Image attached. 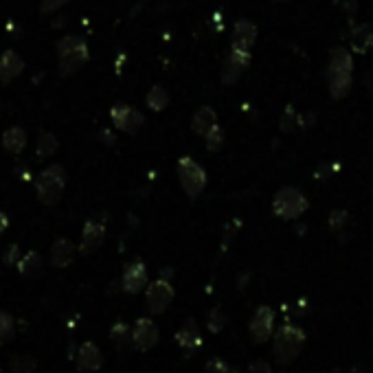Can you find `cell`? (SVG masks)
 <instances>
[{"label":"cell","mask_w":373,"mask_h":373,"mask_svg":"<svg viewBox=\"0 0 373 373\" xmlns=\"http://www.w3.org/2000/svg\"><path fill=\"white\" fill-rule=\"evenodd\" d=\"M3 147L9 151V154H20V151L26 147V132L18 126L9 128L5 134H3Z\"/></svg>","instance_id":"obj_22"},{"label":"cell","mask_w":373,"mask_h":373,"mask_svg":"<svg viewBox=\"0 0 373 373\" xmlns=\"http://www.w3.org/2000/svg\"><path fill=\"white\" fill-rule=\"evenodd\" d=\"M178 178H181V185L191 200H196L206 187V172L202 169V165L189 156L178 158Z\"/></svg>","instance_id":"obj_6"},{"label":"cell","mask_w":373,"mask_h":373,"mask_svg":"<svg viewBox=\"0 0 373 373\" xmlns=\"http://www.w3.org/2000/svg\"><path fill=\"white\" fill-rule=\"evenodd\" d=\"M327 88L334 99H345L354 84V58L345 47H334L329 51L327 62Z\"/></svg>","instance_id":"obj_1"},{"label":"cell","mask_w":373,"mask_h":373,"mask_svg":"<svg viewBox=\"0 0 373 373\" xmlns=\"http://www.w3.org/2000/svg\"><path fill=\"white\" fill-rule=\"evenodd\" d=\"M215 123H217L215 110L209 108V106H202V108L196 110V115L191 117V130L196 132V134H200V136H204L206 132H209L215 126Z\"/></svg>","instance_id":"obj_20"},{"label":"cell","mask_w":373,"mask_h":373,"mask_svg":"<svg viewBox=\"0 0 373 373\" xmlns=\"http://www.w3.org/2000/svg\"><path fill=\"white\" fill-rule=\"evenodd\" d=\"M18 259H20V248H18L16 244H11V246L7 248V253H5V264H7V266H16Z\"/></svg>","instance_id":"obj_33"},{"label":"cell","mask_w":373,"mask_h":373,"mask_svg":"<svg viewBox=\"0 0 373 373\" xmlns=\"http://www.w3.org/2000/svg\"><path fill=\"white\" fill-rule=\"evenodd\" d=\"M251 64V51H242V49H233L229 51L226 60L222 64V81L226 86L238 84L240 77L244 75V71Z\"/></svg>","instance_id":"obj_11"},{"label":"cell","mask_w":373,"mask_h":373,"mask_svg":"<svg viewBox=\"0 0 373 373\" xmlns=\"http://www.w3.org/2000/svg\"><path fill=\"white\" fill-rule=\"evenodd\" d=\"M130 340H132V347L136 351H149L154 349L158 340H160V331L156 327V323L143 316V319H136L132 331H130Z\"/></svg>","instance_id":"obj_10"},{"label":"cell","mask_w":373,"mask_h":373,"mask_svg":"<svg viewBox=\"0 0 373 373\" xmlns=\"http://www.w3.org/2000/svg\"><path fill=\"white\" fill-rule=\"evenodd\" d=\"M306 331L297 325H283L274 331V345H272V356L277 358L279 365H290L295 358L306 347Z\"/></svg>","instance_id":"obj_3"},{"label":"cell","mask_w":373,"mask_h":373,"mask_svg":"<svg viewBox=\"0 0 373 373\" xmlns=\"http://www.w3.org/2000/svg\"><path fill=\"white\" fill-rule=\"evenodd\" d=\"M226 323H229V316L224 314V310L222 308H213L211 312H209V319H206V329L211 331V334H219L224 327H226Z\"/></svg>","instance_id":"obj_27"},{"label":"cell","mask_w":373,"mask_h":373,"mask_svg":"<svg viewBox=\"0 0 373 373\" xmlns=\"http://www.w3.org/2000/svg\"><path fill=\"white\" fill-rule=\"evenodd\" d=\"M68 3V0H42V5H40V11L42 13H51L55 9H60Z\"/></svg>","instance_id":"obj_34"},{"label":"cell","mask_w":373,"mask_h":373,"mask_svg":"<svg viewBox=\"0 0 373 373\" xmlns=\"http://www.w3.org/2000/svg\"><path fill=\"white\" fill-rule=\"evenodd\" d=\"M145 285H147V268H145V264H143V261H132V264L123 270V277H121L123 292L139 295V292H143Z\"/></svg>","instance_id":"obj_13"},{"label":"cell","mask_w":373,"mask_h":373,"mask_svg":"<svg viewBox=\"0 0 373 373\" xmlns=\"http://www.w3.org/2000/svg\"><path fill=\"white\" fill-rule=\"evenodd\" d=\"M308 209H310V202L303 196V191H299L297 187H283L274 193V198H272V213L279 219H283V222L299 219Z\"/></svg>","instance_id":"obj_4"},{"label":"cell","mask_w":373,"mask_h":373,"mask_svg":"<svg viewBox=\"0 0 373 373\" xmlns=\"http://www.w3.org/2000/svg\"><path fill=\"white\" fill-rule=\"evenodd\" d=\"M204 141H206V149L209 151H219L224 147V130L215 123V126L204 134Z\"/></svg>","instance_id":"obj_29"},{"label":"cell","mask_w":373,"mask_h":373,"mask_svg":"<svg viewBox=\"0 0 373 373\" xmlns=\"http://www.w3.org/2000/svg\"><path fill=\"white\" fill-rule=\"evenodd\" d=\"M248 334L255 345H266L274 334V310L268 306H259L248 323Z\"/></svg>","instance_id":"obj_8"},{"label":"cell","mask_w":373,"mask_h":373,"mask_svg":"<svg viewBox=\"0 0 373 373\" xmlns=\"http://www.w3.org/2000/svg\"><path fill=\"white\" fill-rule=\"evenodd\" d=\"M16 268L26 279L40 277V274H42V257H40V253H35V251H29L24 257L18 259Z\"/></svg>","instance_id":"obj_21"},{"label":"cell","mask_w":373,"mask_h":373,"mask_svg":"<svg viewBox=\"0 0 373 373\" xmlns=\"http://www.w3.org/2000/svg\"><path fill=\"white\" fill-rule=\"evenodd\" d=\"M7 226H9V217H7V213L0 211V238H3V233L7 231Z\"/></svg>","instance_id":"obj_37"},{"label":"cell","mask_w":373,"mask_h":373,"mask_svg":"<svg viewBox=\"0 0 373 373\" xmlns=\"http://www.w3.org/2000/svg\"><path fill=\"white\" fill-rule=\"evenodd\" d=\"M169 277H172V268H165V270L160 272V279H167V281H169Z\"/></svg>","instance_id":"obj_39"},{"label":"cell","mask_w":373,"mask_h":373,"mask_svg":"<svg viewBox=\"0 0 373 373\" xmlns=\"http://www.w3.org/2000/svg\"><path fill=\"white\" fill-rule=\"evenodd\" d=\"M145 103L149 110H154V113H160L169 106V94L163 86H151V90L145 94Z\"/></svg>","instance_id":"obj_23"},{"label":"cell","mask_w":373,"mask_h":373,"mask_svg":"<svg viewBox=\"0 0 373 373\" xmlns=\"http://www.w3.org/2000/svg\"><path fill=\"white\" fill-rule=\"evenodd\" d=\"M90 58L88 44L84 42V38L79 35H66L58 42V62H60V73L64 77L79 73L81 68L86 66Z\"/></svg>","instance_id":"obj_2"},{"label":"cell","mask_w":373,"mask_h":373,"mask_svg":"<svg viewBox=\"0 0 373 373\" xmlns=\"http://www.w3.org/2000/svg\"><path fill=\"white\" fill-rule=\"evenodd\" d=\"M297 113H295V108L292 106H288L285 108V113H283V117H281V130L283 132H292L295 128H297Z\"/></svg>","instance_id":"obj_31"},{"label":"cell","mask_w":373,"mask_h":373,"mask_svg":"<svg viewBox=\"0 0 373 373\" xmlns=\"http://www.w3.org/2000/svg\"><path fill=\"white\" fill-rule=\"evenodd\" d=\"M73 259H75V244L66 238L55 240V244L51 246V264L62 270L71 266Z\"/></svg>","instance_id":"obj_18"},{"label":"cell","mask_w":373,"mask_h":373,"mask_svg":"<svg viewBox=\"0 0 373 373\" xmlns=\"http://www.w3.org/2000/svg\"><path fill=\"white\" fill-rule=\"evenodd\" d=\"M272 3H290V0H272Z\"/></svg>","instance_id":"obj_41"},{"label":"cell","mask_w":373,"mask_h":373,"mask_svg":"<svg viewBox=\"0 0 373 373\" xmlns=\"http://www.w3.org/2000/svg\"><path fill=\"white\" fill-rule=\"evenodd\" d=\"M176 342H178V347H181L187 356H193L196 351L202 349V329L200 325L196 323V319H187L183 323V327L176 331Z\"/></svg>","instance_id":"obj_12"},{"label":"cell","mask_w":373,"mask_h":373,"mask_svg":"<svg viewBox=\"0 0 373 373\" xmlns=\"http://www.w3.org/2000/svg\"><path fill=\"white\" fill-rule=\"evenodd\" d=\"M110 119H113V126L119 132H126V134H136L145 126V117L141 115V110L134 106H126V103H117L110 110Z\"/></svg>","instance_id":"obj_9"},{"label":"cell","mask_w":373,"mask_h":373,"mask_svg":"<svg viewBox=\"0 0 373 373\" xmlns=\"http://www.w3.org/2000/svg\"><path fill=\"white\" fill-rule=\"evenodd\" d=\"M106 240V226L99 219H88L81 231V242H79V253L81 255H90L99 248Z\"/></svg>","instance_id":"obj_14"},{"label":"cell","mask_w":373,"mask_h":373,"mask_svg":"<svg viewBox=\"0 0 373 373\" xmlns=\"http://www.w3.org/2000/svg\"><path fill=\"white\" fill-rule=\"evenodd\" d=\"M246 373H272V367L266 360H255L246 369Z\"/></svg>","instance_id":"obj_35"},{"label":"cell","mask_w":373,"mask_h":373,"mask_svg":"<svg viewBox=\"0 0 373 373\" xmlns=\"http://www.w3.org/2000/svg\"><path fill=\"white\" fill-rule=\"evenodd\" d=\"M246 281H251V272H244V277L240 279V283H238V288H240V290H244V285H246Z\"/></svg>","instance_id":"obj_38"},{"label":"cell","mask_w":373,"mask_h":373,"mask_svg":"<svg viewBox=\"0 0 373 373\" xmlns=\"http://www.w3.org/2000/svg\"><path fill=\"white\" fill-rule=\"evenodd\" d=\"M75 363L79 371H99L103 367V354L99 349V345L92 340L81 342L75 356Z\"/></svg>","instance_id":"obj_15"},{"label":"cell","mask_w":373,"mask_h":373,"mask_svg":"<svg viewBox=\"0 0 373 373\" xmlns=\"http://www.w3.org/2000/svg\"><path fill=\"white\" fill-rule=\"evenodd\" d=\"M349 42L356 53H367L373 49V24H354L349 31Z\"/></svg>","instance_id":"obj_19"},{"label":"cell","mask_w":373,"mask_h":373,"mask_svg":"<svg viewBox=\"0 0 373 373\" xmlns=\"http://www.w3.org/2000/svg\"><path fill=\"white\" fill-rule=\"evenodd\" d=\"M176 297V290L167 279H156L145 285V303H147V310L151 314H163L167 312V308L174 303Z\"/></svg>","instance_id":"obj_7"},{"label":"cell","mask_w":373,"mask_h":373,"mask_svg":"<svg viewBox=\"0 0 373 373\" xmlns=\"http://www.w3.org/2000/svg\"><path fill=\"white\" fill-rule=\"evenodd\" d=\"M231 367L222 360V358H211L209 363L204 365V373H229Z\"/></svg>","instance_id":"obj_32"},{"label":"cell","mask_w":373,"mask_h":373,"mask_svg":"<svg viewBox=\"0 0 373 373\" xmlns=\"http://www.w3.org/2000/svg\"><path fill=\"white\" fill-rule=\"evenodd\" d=\"M66 187V172L62 165H49V167L38 176L35 191L38 200L42 204H58Z\"/></svg>","instance_id":"obj_5"},{"label":"cell","mask_w":373,"mask_h":373,"mask_svg":"<svg viewBox=\"0 0 373 373\" xmlns=\"http://www.w3.org/2000/svg\"><path fill=\"white\" fill-rule=\"evenodd\" d=\"M347 222H349V213H347V211H342V209L331 211V213H329V219H327L329 229L334 231V233H340L345 226H347Z\"/></svg>","instance_id":"obj_30"},{"label":"cell","mask_w":373,"mask_h":373,"mask_svg":"<svg viewBox=\"0 0 373 373\" xmlns=\"http://www.w3.org/2000/svg\"><path fill=\"white\" fill-rule=\"evenodd\" d=\"M314 123H316V113H306V115L297 117V126H301V128H312Z\"/></svg>","instance_id":"obj_36"},{"label":"cell","mask_w":373,"mask_h":373,"mask_svg":"<svg viewBox=\"0 0 373 373\" xmlns=\"http://www.w3.org/2000/svg\"><path fill=\"white\" fill-rule=\"evenodd\" d=\"M55 151H58V136L51 134V132H42L38 136V147H35V154L40 158H51Z\"/></svg>","instance_id":"obj_24"},{"label":"cell","mask_w":373,"mask_h":373,"mask_svg":"<svg viewBox=\"0 0 373 373\" xmlns=\"http://www.w3.org/2000/svg\"><path fill=\"white\" fill-rule=\"evenodd\" d=\"M110 340H113V345L117 349H123L128 345V340H130V325H126V323H115L113 325V329H110Z\"/></svg>","instance_id":"obj_28"},{"label":"cell","mask_w":373,"mask_h":373,"mask_svg":"<svg viewBox=\"0 0 373 373\" xmlns=\"http://www.w3.org/2000/svg\"><path fill=\"white\" fill-rule=\"evenodd\" d=\"M22 71H24V60L13 49H7L0 55V81L3 84H9V81L20 77Z\"/></svg>","instance_id":"obj_17"},{"label":"cell","mask_w":373,"mask_h":373,"mask_svg":"<svg viewBox=\"0 0 373 373\" xmlns=\"http://www.w3.org/2000/svg\"><path fill=\"white\" fill-rule=\"evenodd\" d=\"M257 42V26L251 20H238L233 26V49H242V51H251L253 44Z\"/></svg>","instance_id":"obj_16"},{"label":"cell","mask_w":373,"mask_h":373,"mask_svg":"<svg viewBox=\"0 0 373 373\" xmlns=\"http://www.w3.org/2000/svg\"><path fill=\"white\" fill-rule=\"evenodd\" d=\"M13 336H16V321H13V316L9 312L0 310V347L11 342Z\"/></svg>","instance_id":"obj_26"},{"label":"cell","mask_w":373,"mask_h":373,"mask_svg":"<svg viewBox=\"0 0 373 373\" xmlns=\"http://www.w3.org/2000/svg\"><path fill=\"white\" fill-rule=\"evenodd\" d=\"M9 365H11V373H33L38 369L35 358L29 354H13L9 358Z\"/></svg>","instance_id":"obj_25"},{"label":"cell","mask_w":373,"mask_h":373,"mask_svg":"<svg viewBox=\"0 0 373 373\" xmlns=\"http://www.w3.org/2000/svg\"><path fill=\"white\" fill-rule=\"evenodd\" d=\"M351 373H367V371H363V369H354Z\"/></svg>","instance_id":"obj_40"}]
</instances>
